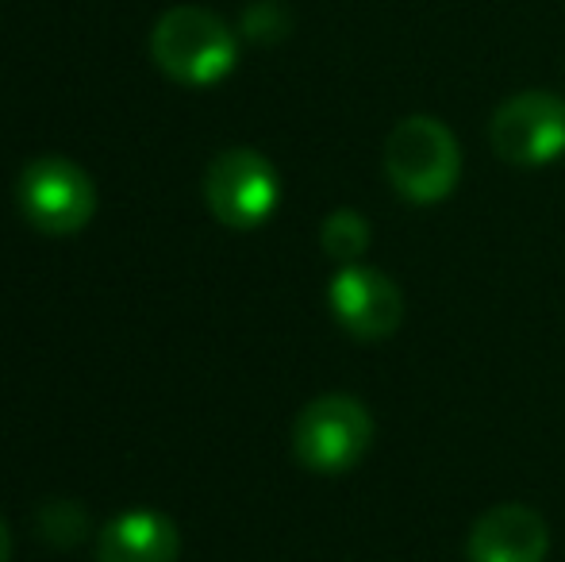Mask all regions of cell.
Here are the masks:
<instances>
[{
  "mask_svg": "<svg viewBox=\"0 0 565 562\" xmlns=\"http://www.w3.org/2000/svg\"><path fill=\"white\" fill-rule=\"evenodd\" d=\"M385 173L412 204H439L461 181V147L435 116H408L385 139Z\"/></svg>",
  "mask_w": 565,
  "mask_h": 562,
  "instance_id": "6da1fadb",
  "label": "cell"
},
{
  "mask_svg": "<svg viewBox=\"0 0 565 562\" xmlns=\"http://www.w3.org/2000/svg\"><path fill=\"white\" fill-rule=\"evenodd\" d=\"M150 54L166 77L181 85H216L235 70L238 43L209 8H170L154 23Z\"/></svg>",
  "mask_w": 565,
  "mask_h": 562,
  "instance_id": "7a4b0ae2",
  "label": "cell"
},
{
  "mask_svg": "<svg viewBox=\"0 0 565 562\" xmlns=\"http://www.w3.org/2000/svg\"><path fill=\"white\" fill-rule=\"evenodd\" d=\"M373 443V416L358 397L328 393L305 405L292 427V450L300 466L316 474H347L365 458Z\"/></svg>",
  "mask_w": 565,
  "mask_h": 562,
  "instance_id": "3957f363",
  "label": "cell"
},
{
  "mask_svg": "<svg viewBox=\"0 0 565 562\" xmlns=\"http://www.w3.org/2000/svg\"><path fill=\"white\" fill-rule=\"evenodd\" d=\"M15 201L35 232L74 235L97 212V189L89 173L70 158H39L20 173Z\"/></svg>",
  "mask_w": 565,
  "mask_h": 562,
  "instance_id": "277c9868",
  "label": "cell"
},
{
  "mask_svg": "<svg viewBox=\"0 0 565 562\" xmlns=\"http://www.w3.org/2000/svg\"><path fill=\"white\" fill-rule=\"evenodd\" d=\"M281 197V178L274 162L250 147H231L204 173V201L212 216L235 232L266 224Z\"/></svg>",
  "mask_w": 565,
  "mask_h": 562,
  "instance_id": "5b68a950",
  "label": "cell"
},
{
  "mask_svg": "<svg viewBox=\"0 0 565 562\" xmlns=\"http://www.w3.org/2000/svg\"><path fill=\"white\" fill-rule=\"evenodd\" d=\"M489 142L508 166L520 170L554 162L565 155V100L546 89L515 93L492 113Z\"/></svg>",
  "mask_w": 565,
  "mask_h": 562,
  "instance_id": "8992f818",
  "label": "cell"
},
{
  "mask_svg": "<svg viewBox=\"0 0 565 562\" xmlns=\"http://www.w3.org/2000/svg\"><path fill=\"white\" fill-rule=\"evenodd\" d=\"M331 312L350 336L358 339H385L404 320V293L388 274L373 266H342L331 278Z\"/></svg>",
  "mask_w": 565,
  "mask_h": 562,
  "instance_id": "52a82bcc",
  "label": "cell"
},
{
  "mask_svg": "<svg viewBox=\"0 0 565 562\" xmlns=\"http://www.w3.org/2000/svg\"><path fill=\"white\" fill-rule=\"evenodd\" d=\"M551 551V528L531 505H497L469 528V562H543Z\"/></svg>",
  "mask_w": 565,
  "mask_h": 562,
  "instance_id": "ba28073f",
  "label": "cell"
},
{
  "mask_svg": "<svg viewBox=\"0 0 565 562\" xmlns=\"http://www.w3.org/2000/svg\"><path fill=\"white\" fill-rule=\"evenodd\" d=\"M178 524L150 509L113 520L97 543V562H178Z\"/></svg>",
  "mask_w": 565,
  "mask_h": 562,
  "instance_id": "9c48e42d",
  "label": "cell"
},
{
  "mask_svg": "<svg viewBox=\"0 0 565 562\" xmlns=\"http://www.w3.org/2000/svg\"><path fill=\"white\" fill-rule=\"evenodd\" d=\"M320 243H323V251L335 258V263L350 266V263H358L365 251H370V224H365L362 212L339 209V212H331V216L323 220Z\"/></svg>",
  "mask_w": 565,
  "mask_h": 562,
  "instance_id": "30bf717a",
  "label": "cell"
},
{
  "mask_svg": "<svg viewBox=\"0 0 565 562\" xmlns=\"http://www.w3.org/2000/svg\"><path fill=\"white\" fill-rule=\"evenodd\" d=\"M35 524H39V536H43L46 543L74 548V543L85 536V528H89V517H85L77 501H43L39 505Z\"/></svg>",
  "mask_w": 565,
  "mask_h": 562,
  "instance_id": "8fae6325",
  "label": "cell"
},
{
  "mask_svg": "<svg viewBox=\"0 0 565 562\" xmlns=\"http://www.w3.org/2000/svg\"><path fill=\"white\" fill-rule=\"evenodd\" d=\"M292 31V12L285 0H254L250 8L243 12V35L250 43H281L285 35Z\"/></svg>",
  "mask_w": 565,
  "mask_h": 562,
  "instance_id": "7c38bea8",
  "label": "cell"
},
{
  "mask_svg": "<svg viewBox=\"0 0 565 562\" xmlns=\"http://www.w3.org/2000/svg\"><path fill=\"white\" fill-rule=\"evenodd\" d=\"M8 559H12V536H8L4 520H0V562H8Z\"/></svg>",
  "mask_w": 565,
  "mask_h": 562,
  "instance_id": "4fadbf2b",
  "label": "cell"
}]
</instances>
